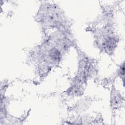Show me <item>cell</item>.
Returning <instances> with one entry per match:
<instances>
[{"label":"cell","instance_id":"obj_1","mask_svg":"<svg viewBox=\"0 0 125 125\" xmlns=\"http://www.w3.org/2000/svg\"><path fill=\"white\" fill-rule=\"evenodd\" d=\"M45 59L49 62H59L61 59V51L55 47L48 49L46 52V55H45Z\"/></svg>","mask_w":125,"mask_h":125},{"label":"cell","instance_id":"obj_2","mask_svg":"<svg viewBox=\"0 0 125 125\" xmlns=\"http://www.w3.org/2000/svg\"><path fill=\"white\" fill-rule=\"evenodd\" d=\"M114 94H112L111 103L114 105H117L121 102V97L119 93H116V91L113 92Z\"/></svg>","mask_w":125,"mask_h":125},{"label":"cell","instance_id":"obj_3","mask_svg":"<svg viewBox=\"0 0 125 125\" xmlns=\"http://www.w3.org/2000/svg\"><path fill=\"white\" fill-rule=\"evenodd\" d=\"M124 74H125V67H124V63H123V64H122L118 71V75L120 76V77L123 79V82L124 79Z\"/></svg>","mask_w":125,"mask_h":125}]
</instances>
